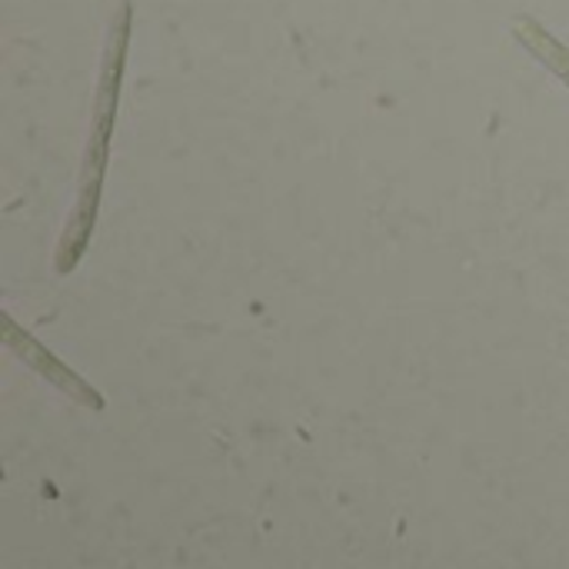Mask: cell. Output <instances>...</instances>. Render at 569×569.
<instances>
[{
	"mask_svg": "<svg viewBox=\"0 0 569 569\" xmlns=\"http://www.w3.org/2000/svg\"><path fill=\"white\" fill-rule=\"evenodd\" d=\"M520 37L553 67V70H560L563 77L569 80V50H563V47H557L537 23H527V27H520Z\"/></svg>",
	"mask_w": 569,
	"mask_h": 569,
	"instance_id": "obj_2",
	"label": "cell"
},
{
	"mask_svg": "<svg viewBox=\"0 0 569 569\" xmlns=\"http://www.w3.org/2000/svg\"><path fill=\"white\" fill-rule=\"evenodd\" d=\"M0 333H3V343L30 367V370H37L47 383H53L57 390H63L73 403H80V407H87V410H103V397L90 387V383H83L80 380V373H73L70 367H63L53 353H47L27 330H20L7 313L0 317Z\"/></svg>",
	"mask_w": 569,
	"mask_h": 569,
	"instance_id": "obj_1",
	"label": "cell"
}]
</instances>
